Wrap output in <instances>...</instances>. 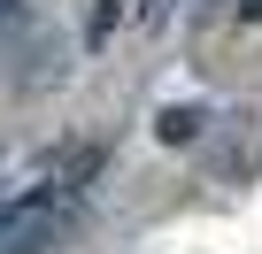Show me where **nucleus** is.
<instances>
[{
  "label": "nucleus",
  "instance_id": "obj_1",
  "mask_svg": "<svg viewBox=\"0 0 262 254\" xmlns=\"http://www.w3.org/2000/svg\"><path fill=\"white\" fill-rule=\"evenodd\" d=\"M93 162H100V154H85V147H54L47 185L0 216V254H47V246L62 239V223L77 216V200H85V185H93Z\"/></svg>",
  "mask_w": 262,
  "mask_h": 254
},
{
  "label": "nucleus",
  "instance_id": "obj_5",
  "mask_svg": "<svg viewBox=\"0 0 262 254\" xmlns=\"http://www.w3.org/2000/svg\"><path fill=\"white\" fill-rule=\"evenodd\" d=\"M239 8H247V16H262V0H239Z\"/></svg>",
  "mask_w": 262,
  "mask_h": 254
},
{
  "label": "nucleus",
  "instance_id": "obj_4",
  "mask_svg": "<svg viewBox=\"0 0 262 254\" xmlns=\"http://www.w3.org/2000/svg\"><path fill=\"white\" fill-rule=\"evenodd\" d=\"M0 24H16V0H0Z\"/></svg>",
  "mask_w": 262,
  "mask_h": 254
},
{
  "label": "nucleus",
  "instance_id": "obj_2",
  "mask_svg": "<svg viewBox=\"0 0 262 254\" xmlns=\"http://www.w3.org/2000/svg\"><path fill=\"white\" fill-rule=\"evenodd\" d=\"M193 131H201V108H170V116H162V139H170V147H185Z\"/></svg>",
  "mask_w": 262,
  "mask_h": 254
},
{
  "label": "nucleus",
  "instance_id": "obj_3",
  "mask_svg": "<svg viewBox=\"0 0 262 254\" xmlns=\"http://www.w3.org/2000/svg\"><path fill=\"white\" fill-rule=\"evenodd\" d=\"M170 8H178V0H147V16H170Z\"/></svg>",
  "mask_w": 262,
  "mask_h": 254
}]
</instances>
